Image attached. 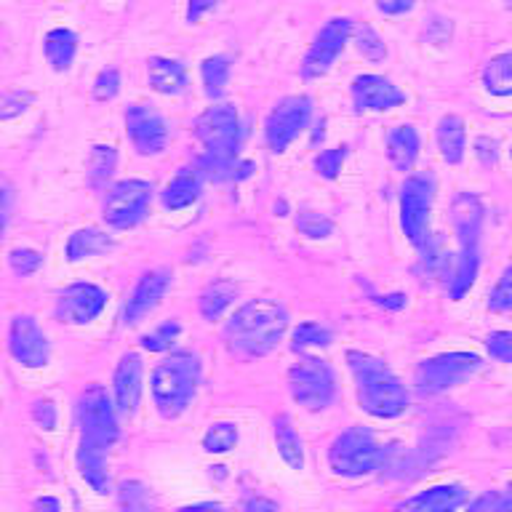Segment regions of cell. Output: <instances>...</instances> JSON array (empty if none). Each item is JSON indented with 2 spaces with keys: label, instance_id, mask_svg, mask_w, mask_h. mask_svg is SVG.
<instances>
[{
  "label": "cell",
  "instance_id": "6da1fadb",
  "mask_svg": "<svg viewBox=\"0 0 512 512\" xmlns=\"http://www.w3.org/2000/svg\"><path fill=\"white\" fill-rule=\"evenodd\" d=\"M195 136L203 144L198 171L214 182L238 174L240 118L232 104H214L195 120Z\"/></svg>",
  "mask_w": 512,
  "mask_h": 512
},
{
  "label": "cell",
  "instance_id": "7a4b0ae2",
  "mask_svg": "<svg viewBox=\"0 0 512 512\" xmlns=\"http://www.w3.org/2000/svg\"><path fill=\"white\" fill-rule=\"evenodd\" d=\"M288 315L283 307L275 302H256L243 304L232 320L224 328V342L230 352L240 358H262L280 342V336L286 334Z\"/></svg>",
  "mask_w": 512,
  "mask_h": 512
},
{
  "label": "cell",
  "instance_id": "3957f363",
  "mask_svg": "<svg viewBox=\"0 0 512 512\" xmlns=\"http://www.w3.org/2000/svg\"><path fill=\"white\" fill-rule=\"evenodd\" d=\"M347 363L358 382V400L363 411L379 416V419H392L406 411V387L398 382V376L392 374L382 360L366 355V352L350 350Z\"/></svg>",
  "mask_w": 512,
  "mask_h": 512
},
{
  "label": "cell",
  "instance_id": "277c9868",
  "mask_svg": "<svg viewBox=\"0 0 512 512\" xmlns=\"http://www.w3.org/2000/svg\"><path fill=\"white\" fill-rule=\"evenodd\" d=\"M200 382V360L192 352H174L152 371V398L166 419H176L190 406Z\"/></svg>",
  "mask_w": 512,
  "mask_h": 512
},
{
  "label": "cell",
  "instance_id": "5b68a950",
  "mask_svg": "<svg viewBox=\"0 0 512 512\" xmlns=\"http://www.w3.org/2000/svg\"><path fill=\"white\" fill-rule=\"evenodd\" d=\"M384 456H387V448L379 446L371 432L363 427H352L331 443L328 462L339 475L360 478V475L374 472L384 462Z\"/></svg>",
  "mask_w": 512,
  "mask_h": 512
},
{
  "label": "cell",
  "instance_id": "8992f818",
  "mask_svg": "<svg viewBox=\"0 0 512 512\" xmlns=\"http://www.w3.org/2000/svg\"><path fill=\"white\" fill-rule=\"evenodd\" d=\"M80 443L91 448H107L118 440V419L112 411V403L107 398V392L94 384L80 395Z\"/></svg>",
  "mask_w": 512,
  "mask_h": 512
},
{
  "label": "cell",
  "instance_id": "52a82bcc",
  "mask_svg": "<svg viewBox=\"0 0 512 512\" xmlns=\"http://www.w3.org/2000/svg\"><path fill=\"white\" fill-rule=\"evenodd\" d=\"M291 398L307 411H320L334 398V374L318 358H302L288 371Z\"/></svg>",
  "mask_w": 512,
  "mask_h": 512
},
{
  "label": "cell",
  "instance_id": "ba28073f",
  "mask_svg": "<svg viewBox=\"0 0 512 512\" xmlns=\"http://www.w3.org/2000/svg\"><path fill=\"white\" fill-rule=\"evenodd\" d=\"M483 360L472 352H446V355H435V358L424 360L416 368V387L427 395L443 392L448 387H456L464 379H470L480 368Z\"/></svg>",
  "mask_w": 512,
  "mask_h": 512
},
{
  "label": "cell",
  "instance_id": "9c48e42d",
  "mask_svg": "<svg viewBox=\"0 0 512 512\" xmlns=\"http://www.w3.org/2000/svg\"><path fill=\"white\" fill-rule=\"evenodd\" d=\"M352 32H355V24H352V19H347V16H334V19H328V22L320 27L318 35H315V40H312L307 56H304V78H323V75L334 67V62L339 59L344 46L350 43Z\"/></svg>",
  "mask_w": 512,
  "mask_h": 512
},
{
  "label": "cell",
  "instance_id": "30bf717a",
  "mask_svg": "<svg viewBox=\"0 0 512 512\" xmlns=\"http://www.w3.org/2000/svg\"><path fill=\"white\" fill-rule=\"evenodd\" d=\"M312 115V102L310 96L294 94L280 99L272 112L267 115L264 123V134H267V144L272 152H283L288 144L294 142L296 136L302 134Z\"/></svg>",
  "mask_w": 512,
  "mask_h": 512
},
{
  "label": "cell",
  "instance_id": "8fae6325",
  "mask_svg": "<svg viewBox=\"0 0 512 512\" xmlns=\"http://www.w3.org/2000/svg\"><path fill=\"white\" fill-rule=\"evenodd\" d=\"M152 187L142 179H126L118 182L104 200V219L118 230H128L144 219L150 206Z\"/></svg>",
  "mask_w": 512,
  "mask_h": 512
},
{
  "label": "cell",
  "instance_id": "7c38bea8",
  "mask_svg": "<svg viewBox=\"0 0 512 512\" xmlns=\"http://www.w3.org/2000/svg\"><path fill=\"white\" fill-rule=\"evenodd\" d=\"M432 206V182L424 176H411L400 192V224L411 243L424 246L427 235V219Z\"/></svg>",
  "mask_w": 512,
  "mask_h": 512
},
{
  "label": "cell",
  "instance_id": "4fadbf2b",
  "mask_svg": "<svg viewBox=\"0 0 512 512\" xmlns=\"http://www.w3.org/2000/svg\"><path fill=\"white\" fill-rule=\"evenodd\" d=\"M126 131L131 142L142 155H158L166 150L168 144V126L147 104H131L126 110Z\"/></svg>",
  "mask_w": 512,
  "mask_h": 512
},
{
  "label": "cell",
  "instance_id": "5bb4252c",
  "mask_svg": "<svg viewBox=\"0 0 512 512\" xmlns=\"http://www.w3.org/2000/svg\"><path fill=\"white\" fill-rule=\"evenodd\" d=\"M104 304H107V294L102 288L94 283H75V286L64 288L56 312L64 323L80 326V323H91L104 310Z\"/></svg>",
  "mask_w": 512,
  "mask_h": 512
},
{
  "label": "cell",
  "instance_id": "9a60e30c",
  "mask_svg": "<svg viewBox=\"0 0 512 512\" xmlns=\"http://www.w3.org/2000/svg\"><path fill=\"white\" fill-rule=\"evenodd\" d=\"M8 347H11V355L27 368H40L48 363V339L27 315H19L11 323Z\"/></svg>",
  "mask_w": 512,
  "mask_h": 512
},
{
  "label": "cell",
  "instance_id": "2e32d148",
  "mask_svg": "<svg viewBox=\"0 0 512 512\" xmlns=\"http://www.w3.org/2000/svg\"><path fill=\"white\" fill-rule=\"evenodd\" d=\"M352 99L358 110H392L406 102V94L382 75H358L352 80Z\"/></svg>",
  "mask_w": 512,
  "mask_h": 512
},
{
  "label": "cell",
  "instance_id": "e0dca14e",
  "mask_svg": "<svg viewBox=\"0 0 512 512\" xmlns=\"http://www.w3.org/2000/svg\"><path fill=\"white\" fill-rule=\"evenodd\" d=\"M168 283H171V275L166 270H152L139 280V286L134 288V294H131V299L126 304V312H123L128 326L139 323L144 315H150L158 307V302L166 294Z\"/></svg>",
  "mask_w": 512,
  "mask_h": 512
},
{
  "label": "cell",
  "instance_id": "ac0fdd59",
  "mask_svg": "<svg viewBox=\"0 0 512 512\" xmlns=\"http://www.w3.org/2000/svg\"><path fill=\"white\" fill-rule=\"evenodd\" d=\"M480 224H483L480 200L470 192H462L454 200V227L459 232V243H462V254L459 256H478Z\"/></svg>",
  "mask_w": 512,
  "mask_h": 512
},
{
  "label": "cell",
  "instance_id": "d6986e66",
  "mask_svg": "<svg viewBox=\"0 0 512 512\" xmlns=\"http://www.w3.org/2000/svg\"><path fill=\"white\" fill-rule=\"evenodd\" d=\"M467 499V491L456 483L446 486L427 488L422 494L411 496L406 502H400L392 512H456Z\"/></svg>",
  "mask_w": 512,
  "mask_h": 512
},
{
  "label": "cell",
  "instance_id": "ffe728a7",
  "mask_svg": "<svg viewBox=\"0 0 512 512\" xmlns=\"http://www.w3.org/2000/svg\"><path fill=\"white\" fill-rule=\"evenodd\" d=\"M142 395V358L136 352H126L115 368V400L123 414H134Z\"/></svg>",
  "mask_w": 512,
  "mask_h": 512
},
{
  "label": "cell",
  "instance_id": "44dd1931",
  "mask_svg": "<svg viewBox=\"0 0 512 512\" xmlns=\"http://www.w3.org/2000/svg\"><path fill=\"white\" fill-rule=\"evenodd\" d=\"M147 78H150L152 91H158V94L174 96L187 88L184 64L179 59H168V56H152L147 62Z\"/></svg>",
  "mask_w": 512,
  "mask_h": 512
},
{
  "label": "cell",
  "instance_id": "7402d4cb",
  "mask_svg": "<svg viewBox=\"0 0 512 512\" xmlns=\"http://www.w3.org/2000/svg\"><path fill=\"white\" fill-rule=\"evenodd\" d=\"M200 184H203V174H200L198 168H182L166 184V190H163V206L171 208V211L192 206L200 195Z\"/></svg>",
  "mask_w": 512,
  "mask_h": 512
},
{
  "label": "cell",
  "instance_id": "603a6c76",
  "mask_svg": "<svg viewBox=\"0 0 512 512\" xmlns=\"http://www.w3.org/2000/svg\"><path fill=\"white\" fill-rule=\"evenodd\" d=\"M43 54L56 72L70 70L72 59L78 54V35L67 27H56L43 40Z\"/></svg>",
  "mask_w": 512,
  "mask_h": 512
},
{
  "label": "cell",
  "instance_id": "cb8c5ba5",
  "mask_svg": "<svg viewBox=\"0 0 512 512\" xmlns=\"http://www.w3.org/2000/svg\"><path fill=\"white\" fill-rule=\"evenodd\" d=\"M112 248V238L107 232L96 230V227H86V230H75L67 240V259L70 262H80L86 256L104 254Z\"/></svg>",
  "mask_w": 512,
  "mask_h": 512
},
{
  "label": "cell",
  "instance_id": "d4e9b609",
  "mask_svg": "<svg viewBox=\"0 0 512 512\" xmlns=\"http://www.w3.org/2000/svg\"><path fill=\"white\" fill-rule=\"evenodd\" d=\"M416 152H419V134L414 126H398L387 139V155H390L392 166L398 171H408L414 166Z\"/></svg>",
  "mask_w": 512,
  "mask_h": 512
},
{
  "label": "cell",
  "instance_id": "484cf974",
  "mask_svg": "<svg viewBox=\"0 0 512 512\" xmlns=\"http://www.w3.org/2000/svg\"><path fill=\"white\" fill-rule=\"evenodd\" d=\"M107 451L91 446H78V470L80 475L86 478V483L94 486V491L99 494H107V486H110V478H107Z\"/></svg>",
  "mask_w": 512,
  "mask_h": 512
},
{
  "label": "cell",
  "instance_id": "4316f807",
  "mask_svg": "<svg viewBox=\"0 0 512 512\" xmlns=\"http://www.w3.org/2000/svg\"><path fill=\"white\" fill-rule=\"evenodd\" d=\"M464 123L459 115H443L438 123V147L446 163H459L464 158Z\"/></svg>",
  "mask_w": 512,
  "mask_h": 512
},
{
  "label": "cell",
  "instance_id": "83f0119b",
  "mask_svg": "<svg viewBox=\"0 0 512 512\" xmlns=\"http://www.w3.org/2000/svg\"><path fill=\"white\" fill-rule=\"evenodd\" d=\"M483 86L488 94L512 96V51H502L483 67Z\"/></svg>",
  "mask_w": 512,
  "mask_h": 512
},
{
  "label": "cell",
  "instance_id": "f1b7e54d",
  "mask_svg": "<svg viewBox=\"0 0 512 512\" xmlns=\"http://www.w3.org/2000/svg\"><path fill=\"white\" fill-rule=\"evenodd\" d=\"M235 296H238V286L230 283V280H216V283H211V286L200 294V312H203V318H219V315L230 307Z\"/></svg>",
  "mask_w": 512,
  "mask_h": 512
},
{
  "label": "cell",
  "instance_id": "f546056e",
  "mask_svg": "<svg viewBox=\"0 0 512 512\" xmlns=\"http://www.w3.org/2000/svg\"><path fill=\"white\" fill-rule=\"evenodd\" d=\"M275 443H278V451L280 456H283V462H286L288 467H294V470H302V443L296 438V432L294 427H291V422H288V416H280L278 422H275Z\"/></svg>",
  "mask_w": 512,
  "mask_h": 512
},
{
  "label": "cell",
  "instance_id": "4dcf8cb0",
  "mask_svg": "<svg viewBox=\"0 0 512 512\" xmlns=\"http://www.w3.org/2000/svg\"><path fill=\"white\" fill-rule=\"evenodd\" d=\"M200 75H203V86H206V94L211 99L222 96L227 80H230V59L222 54L206 56L203 64H200Z\"/></svg>",
  "mask_w": 512,
  "mask_h": 512
},
{
  "label": "cell",
  "instance_id": "1f68e13d",
  "mask_svg": "<svg viewBox=\"0 0 512 512\" xmlns=\"http://www.w3.org/2000/svg\"><path fill=\"white\" fill-rule=\"evenodd\" d=\"M115 166H118V152L107 147V144H96L91 155H88V179L94 187H102L107 184L112 174H115Z\"/></svg>",
  "mask_w": 512,
  "mask_h": 512
},
{
  "label": "cell",
  "instance_id": "d6a6232c",
  "mask_svg": "<svg viewBox=\"0 0 512 512\" xmlns=\"http://www.w3.org/2000/svg\"><path fill=\"white\" fill-rule=\"evenodd\" d=\"M118 496L123 512H158V507L152 502L150 491H147L139 480H126V483H120Z\"/></svg>",
  "mask_w": 512,
  "mask_h": 512
},
{
  "label": "cell",
  "instance_id": "836d02e7",
  "mask_svg": "<svg viewBox=\"0 0 512 512\" xmlns=\"http://www.w3.org/2000/svg\"><path fill=\"white\" fill-rule=\"evenodd\" d=\"M352 35H355V46H358V51L366 56L368 62H382L384 56H387V46H384V40L376 35L371 24H358Z\"/></svg>",
  "mask_w": 512,
  "mask_h": 512
},
{
  "label": "cell",
  "instance_id": "e575fe53",
  "mask_svg": "<svg viewBox=\"0 0 512 512\" xmlns=\"http://www.w3.org/2000/svg\"><path fill=\"white\" fill-rule=\"evenodd\" d=\"M235 443H238V430H235V424L230 422L214 424V427L206 432V438H203V446H206V451H211V454H224V451H230Z\"/></svg>",
  "mask_w": 512,
  "mask_h": 512
},
{
  "label": "cell",
  "instance_id": "d590c367",
  "mask_svg": "<svg viewBox=\"0 0 512 512\" xmlns=\"http://www.w3.org/2000/svg\"><path fill=\"white\" fill-rule=\"evenodd\" d=\"M331 344V334H328L326 328L318 326V323H302V326L294 331V347L296 352L307 350V347H326Z\"/></svg>",
  "mask_w": 512,
  "mask_h": 512
},
{
  "label": "cell",
  "instance_id": "8d00e7d4",
  "mask_svg": "<svg viewBox=\"0 0 512 512\" xmlns=\"http://www.w3.org/2000/svg\"><path fill=\"white\" fill-rule=\"evenodd\" d=\"M296 227H299V232L302 235H307V238H326L328 232H331V219H326V216L315 214V211H299V219H296Z\"/></svg>",
  "mask_w": 512,
  "mask_h": 512
},
{
  "label": "cell",
  "instance_id": "74e56055",
  "mask_svg": "<svg viewBox=\"0 0 512 512\" xmlns=\"http://www.w3.org/2000/svg\"><path fill=\"white\" fill-rule=\"evenodd\" d=\"M120 91V72L115 67H104L94 80V99L96 102H110Z\"/></svg>",
  "mask_w": 512,
  "mask_h": 512
},
{
  "label": "cell",
  "instance_id": "f35d334b",
  "mask_svg": "<svg viewBox=\"0 0 512 512\" xmlns=\"http://www.w3.org/2000/svg\"><path fill=\"white\" fill-rule=\"evenodd\" d=\"M488 307L494 312H512V264L502 272V278H499L496 288L491 291Z\"/></svg>",
  "mask_w": 512,
  "mask_h": 512
},
{
  "label": "cell",
  "instance_id": "ab89813d",
  "mask_svg": "<svg viewBox=\"0 0 512 512\" xmlns=\"http://www.w3.org/2000/svg\"><path fill=\"white\" fill-rule=\"evenodd\" d=\"M35 96L30 91H6V94L0 96V118L3 120H11L16 115H22L27 107L32 104Z\"/></svg>",
  "mask_w": 512,
  "mask_h": 512
},
{
  "label": "cell",
  "instance_id": "60d3db41",
  "mask_svg": "<svg viewBox=\"0 0 512 512\" xmlns=\"http://www.w3.org/2000/svg\"><path fill=\"white\" fill-rule=\"evenodd\" d=\"M179 323H166V326H160L158 331H152V334H147L142 339V347L144 350H150V352H163L168 350L171 344H174V339L179 336Z\"/></svg>",
  "mask_w": 512,
  "mask_h": 512
},
{
  "label": "cell",
  "instance_id": "b9f144b4",
  "mask_svg": "<svg viewBox=\"0 0 512 512\" xmlns=\"http://www.w3.org/2000/svg\"><path fill=\"white\" fill-rule=\"evenodd\" d=\"M8 262H11V270L16 275H32L40 267V262H43V256L38 251H32V248H14L8 254Z\"/></svg>",
  "mask_w": 512,
  "mask_h": 512
},
{
  "label": "cell",
  "instance_id": "7bdbcfd3",
  "mask_svg": "<svg viewBox=\"0 0 512 512\" xmlns=\"http://www.w3.org/2000/svg\"><path fill=\"white\" fill-rule=\"evenodd\" d=\"M347 158V150L344 147H334V150L320 152L318 158H315V168L320 171V176H326V179H336L339 171H342V163Z\"/></svg>",
  "mask_w": 512,
  "mask_h": 512
},
{
  "label": "cell",
  "instance_id": "ee69618b",
  "mask_svg": "<svg viewBox=\"0 0 512 512\" xmlns=\"http://www.w3.org/2000/svg\"><path fill=\"white\" fill-rule=\"evenodd\" d=\"M467 512H512V499L504 494H483Z\"/></svg>",
  "mask_w": 512,
  "mask_h": 512
},
{
  "label": "cell",
  "instance_id": "f6af8a7d",
  "mask_svg": "<svg viewBox=\"0 0 512 512\" xmlns=\"http://www.w3.org/2000/svg\"><path fill=\"white\" fill-rule=\"evenodd\" d=\"M486 344L488 352H491L496 360L512 363V331H496V334L488 336Z\"/></svg>",
  "mask_w": 512,
  "mask_h": 512
},
{
  "label": "cell",
  "instance_id": "bcb514c9",
  "mask_svg": "<svg viewBox=\"0 0 512 512\" xmlns=\"http://www.w3.org/2000/svg\"><path fill=\"white\" fill-rule=\"evenodd\" d=\"M32 416H35V422H38L43 430H54L56 408L51 400H38V403L32 406Z\"/></svg>",
  "mask_w": 512,
  "mask_h": 512
},
{
  "label": "cell",
  "instance_id": "7dc6e473",
  "mask_svg": "<svg viewBox=\"0 0 512 512\" xmlns=\"http://www.w3.org/2000/svg\"><path fill=\"white\" fill-rule=\"evenodd\" d=\"M219 6V0H187V22H200V16H206L211 8Z\"/></svg>",
  "mask_w": 512,
  "mask_h": 512
},
{
  "label": "cell",
  "instance_id": "c3c4849f",
  "mask_svg": "<svg viewBox=\"0 0 512 512\" xmlns=\"http://www.w3.org/2000/svg\"><path fill=\"white\" fill-rule=\"evenodd\" d=\"M376 8L387 16H400V14H408L411 8H414L416 0H374Z\"/></svg>",
  "mask_w": 512,
  "mask_h": 512
},
{
  "label": "cell",
  "instance_id": "681fc988",
  "mask_svg": "<svg viewBox=\"0 0 512 512\" xmlns=\"http://www.w3.org/2000/svg\"><path fill=\"white\" fill-rule=\"evenodd\" d=\"M478 155L480 160H483V166H494L496 163V142L494 139H488V136H483V139H478Z\"/></svg>",
  "mask_w": 512,
  "mask_h": 512
},
{
  "label": "cell",
  "instance_id": "f907efd6",
  "mask_svg": "<svg viewBox=\"0 0 512 512\" xmlns=\"http://www.w3.org/2000/svg\"><path fill=\"white\" fill-rule=\"evenodd\" d=\"M243 512H280L278 504L270 502V499H264V496H256V499H248Z\"/></svg>",
  "mask_w": 512,
  "mask_h": 512
},
{
  "label": "cell",
  "instance_id": "816d5d0a",
  "mask_svg": "<svg viewBox=\"0 0 512 512\" xmlns=\"http://www.w3.org/2000/svg\"><path fill=\"white\" fill-rule=\"evenodd\" d=\"M32 512H62L59 510V502H56L54 496H43L38 502L32 504Z\"/></svg>",
  "mask_w": 512,
  "mask_h": 512
},
{
  "label": "cell",
  "instance_id": "f5cc1de1",
  "mask_svg": "<svg viewBox=\"0 0 512 512\" xmlns=\"http://www.w3.org/2000/svg\"><path fill=\"white\" fill-rule=\"evenodd\" d=\"M376 302L382 304V307H390V310H400L403 304H406V296L403 294H392V296H379Z\"/></svg>",
  "mask_w": 512,
  "mask_h": 512
},
{
  "label": "cell",
  "instance_id": "db71d44e",
  "mask_svg": "<svg viewBox=\"0 0 512 512\" xmlns=\"http://www.w3.org/2000/svg\"><path fill=\"white\" fill-rule=\"evenodd\" d=\"M179 512H224V510H222V504L203 502V504H192V507H182Z\"/></svg>",
  "mask_w": 512,
  "mask_h": 512
},
{
  "label": "cell",
  "instance_id": "11a10c76",
  "mask_svg": "<svg viewBox=\"0 0 512 512\" xmlns=\"http://www.w3.org/2000/svg\"><path fill=\"white\" fill-rule=\"evenodd\" d=\"M507 6H510V8H512V0H507Z\"/></svg>",
  "mask_w": 512,
  "mask_h": 512
},
{
  "label": "cell",
  "instance_id": "9f6ffc18",
  "mask_svg": "<svg viewBox=\"0 0 512 512\" xmlns=\"http://www.w3.org/2000/svg\"><path fill=\"white\" fill-rule=\"evenodd\" d=\"M510 491H512V483H510Z\"/></svg>",
  "mask_w": 512,
  "mask_h": 512
}]
</instances>
